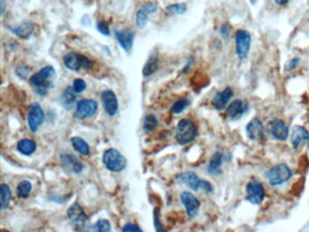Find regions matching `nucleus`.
Masks as SVG:
<instances>
[{
	"label": "nucleus",
	"instance_id": "1",
	"mask_svg": "<svg viewBox=\"0 0 309 232\" xmlns=\"http://www.w3.org/2000/svg\"><path fill=\"white\" fill-rule=\"evenodd\" d=\"M56 78V74L54 68L51 66H48L29 78V82L34 86L36 92L44 96L48 94L49 89L54 86Z\"/></svg>",
	"mask_w": 309,
	"mask_h": 232
},
{
	"label": "nucleus",
	"instance_id": "2",
	"mask_svg": "<svg viewBox=\"0 0 309 232\" xmlns=\"http://www.w3.org/2000/svg\"><path fill=\"white\" fill-rule=\"evenodd\" d=\"M197 136V128L194 122L188 119H182L177 126L176 139L180 145H186L192 142Z\"/></svg>",
	"mask_w": 309,
	"mask_h": 232
},
{
	"label": "nucleus",
	"instance_id": "3",
	"mask_svg": "<svg viewBox=\"0 0 309 232\" xmlns=\"http://www.w3.org/2000/svg\"><path fill=\"white\" fill-rule=\"evenodd\" d=\"M64 64L71 71H79L81 69L88 70L94 66V61L82 54L71 52L64 56Z\"/></svg>",
	"mask_w": 309,
	"mask_h": 232
},
{
	"label": "nucleus",
	"instance_id": "4",
	"mask_svg": "<svg viewBox=\"0 0 309 232\" xmlns=\"http://www.w3.org/2000/svg\"><path fill=\"white\" fill-rule=\"evenodd\" d=\"M102 162L107 169L112 172H121L126 169V160L119 150L109 149L106 150L102 156Z\"/></svg>",
	"mask_w": 309,
	"mask_h": 232
},
{
	"label": "nucleus",
	"instance_id": "5",
	"mask_svg": "<svg viewBox=\"0 0 309 232\" xmlns=\"http://www.w3.org/2000/svg\"><path fill=\"white\" fill-rule=\"evenodd\" d=\"M177 179H179L182 184L188 186V188H192V190H198V188H202L203 190L207 192H212L213 190L212 184L207 180L200 179L196 174L192 172L179 174L177 176Z\"/></svg>",
	"mask_w": 309,
	"mask_h": 232
},
{
	"label": "nucleus",
	"instance_id": "6",
	"mask_svg": "<svg viewBox=\"0 0 309 232\" xmlns=\"http://www.w3.org/2000/svg\"><path fill=\"white\" fill-rule=\"evenodd\" d=\"M292 177V172L286 164H281L273 167L266 174V178L272 186L280 185Z\"/></svg>",
	"mask_w": 309,
	"mask_h": 232
},
{
	"label": "nucleus",
	"instance_id": "7",
	"mask_svg": "<svg viewBox=\"0 0 309 232\" xmlns=\"http://www.w3.org/2000/svg\"><path fill=\"white\" fill-rule=\"evenodd\" d=\"M236 53L240 59L246 58L250 49L252 44V34L245 29H240L236 32Z\"/></svg>",
	"mask_w": 309,
	"mask_h": 232
},
{
	"label": "nucleus",
	"instance_id": "8",
	"mask_svg": "<svg viewBox=\"0 0 309 232\" xmlns=\"http://www.w3.org/2000/svg\"><path fill=\"white\" fill-rule=\"evenodd\" d=\"M98 110V102L92 99H82L76 104L74 117L78 120L90 118Z\"/></svg>",
	"mask_w": 309,
	"mask_h": 232
},
{
	"label": "nucleus",
	"instance_id": "9",
	"mask_svg": "<svg viewBox=\"0 0 309 232\" xmlns=\"http://www.w3.org/2000/svg\"><path fill=\"white\" fill-rule=\"evenodd\" d=\"M44 119L42 107L38 102L30 104L28 109V124L32 132H36L39 127L42 126Z\"/></svg>",
	"mask_w": 309,
	"mask_h": 232
},
{
	"label": "nucleus",
	"instance_id": "10",
	"mask_svg": "<svg viewBox=\"0 0 309 232\" xmlns=\"http://www.w3.org/2000/svg\"><path fill=\"white\" fill-rule=\"evenodd\" d=\"M246 200L252 204H260L265 198V190L262 184L256 180H252L246 185Z\"/></svg>",
	"mask_w": 309,
	"mask_h": 232
},
{
	"label": "nucleus",
	"instance_id": "11",
	"mask_svg": "<svg viewBox=\"0 0 309 232\" xmlns=\"http://www.w3.org/2000/svg\"><path fill=\"white\" fill-rule=\"evenodd\" d=\"M180 202L186 208V212L190 218H194L198 214V208L200 207V202L194 194L184 192L180 194Z\"/></svg>",
	"mask_w": 309,
	"mask_h": 232
},
{
	"label": "nucleus",
	"instance_id": "12",
	"mask_svg": "<svg viewBox=\"0 0 309 232\" xmlns=\"http://www.w3.org/2000/svg\"><path fill=\"white\" fill-rule=\"evenodd\" d=\"M101 98L107 114L110 116L116 114L118 111V99L116 94L111 90H106L102 92Z\"/></svg>",
	"mask_w": 309,
	"mask_h": 232
},
{
	"label": "nucleus",
	"instance_id": "13",
	"mask_svg": "<svg viewBox=\"0 0 309 232\" xmlns=\"http://www.w3.org/2000/svg\"><path fill=\"white\" fill-rule=\"evenodd\" d=\"M68 216L69 220L72 222L76 227H82L88 220V217L82 210V207L78 203H74L70 208H68Z\"/></svg>",
	"mask_w": 309,
	"mask_h": 232
},
{
	"label": "nucleus",
	"instance_id": "14",
	"mask_svg": "<svg viewBox=\"0 0 309 232\" xmlns=\"http://www.w3.org/2000/svg\"><path fill=\"white\" fill-rule=\"evenodd\" d=\"M156 10H157V5L154 2L147 3L140 8L136 14V24L138 28H140V30L144 28L148 22L149 16L154 13Z\"/></svg>",
	"mask_w": 309,
	"mask_h": 232
},
{
	"label": "nucleus",
	"instance_id": "15",
	"mask_svg": "<svg viewBox=\"0 0 309 232\" xmlns=\"http://www.w3.org/2000/svg\"><path fill=\"white\" fill-rule=\"evenodd\" d=\"M116 38L122 48L129 52L132 48L136 34L132 30H117L116 31Z\"/></svg>",
	"mask_w": 309,
	"mask_h": 232
},
{
	"label": "nucleus",
	"instance_id": "16",
	"mask_svg": "<svg viewBox=\"0 0 309 232\" xmlns=\"http://www.w3.org/2000/svg\"><path fill=\"white\" fill-rule=\"evenodd\" d=\"M246 132L248 137L253 140H262L264 136V127L260 120L258 118H254L248 122Z\"/></svg>",
	"mask_w": 309,
	"mask_h": 232
},
{
	"label": "nucleus",
	"instance_id": "17",
	"mask_svg": "<svg viewBox=\"0 0 309 232\" xmlns=\"http://www.w3.org/2000/svg\"><path fill=\"white\" fill-rule=\"evenodd\" d=\"M248 104L246 102L238 99L232 102L228 107L227 116L232 119H237L248 111Z\"/></svg>",
	"mask_w": 309,
	"mask_h": 232
},
{
	"label": "nucleus",
	"instance_id": "18",
	"mask_svg": "<svg viewBox=\"0 0 309 232\" xmlns=\"http://www.w3.org/2000/svg\"><path fill=\"white\" fill-rule=\"evenodd\" d=\"M61 162L64 168L74 174H80L84 169L82 162L74 155L64 154L61 156Z\"/></svg>",
	"mask_w": 309,
	"mask_h": 232
},
{
	"label": "nucleus",
	"instance_id": "19",
	"mask_svg": "<svg viewBox=\"0 0 309 232\" xmlns=\"http://www.w3.org/2000/svg\"><path fill=\"white\" fill-rule=\"evenodd\" d=\"M233 92H232L230 87H227L224 89L222 92H218L216 94L212 100L213 106L215 107L217 110H222L225 107L227 106L228 102L230 101Z\"/></svg>",
	"mask_w": 309,
	"mask_h": 232
},
{
	"label": "nucleus",
	"instance_id": "20",
	"mask_svg": "<svg viewBox=\"0 0 309 232\" xmlns=\"http://www.w3.org/2000/svg\"><path fill=\"white\" fill-rule=\"evenodd\" d=\"M270 130L272 136L278 140H286L288 137V127L286 126L284 122L278 119H275L274 121L271 122Z\"/></svg>",
	"mask_w": 309,
	"mask_h": 232
},
{
	"label": "nucleus",
	"instance_id": "21",
	"mask_svg": "<svg viewBox=\"0 0 309 232\" xmlns=\"http://www.w3.org/2000/svg\"><path fill=\"white\" fill-rule=\"evenodd\" d=\"M291 140L294 148H298L304 142H308L309 144V132L302 126H295L292 130Z\"/></svg>",
	"mask_w": 309,
	"mask_h": 232
},
{
	"label": "nucleus",
	"instance_id": "22",
	"mask_svg": "<svg viewBox=\"0 0 309 232\" xmlns=\"http://www.w3.org/2000/svg\"><path fill=\"white\" fill-rule=\"evenodd\" d=\"M10 30L20 38L28 39L33 34L34 26L30 22H24L22 24H18V26L10 28Z\"/></svg>",
	"mask_w": 309,
	"mask_h": 232
},
{
	"label": "nucleus",
	"instance_id": "23",
	"mask_svg": "<svg viewBox=\"0 0 309 232\" xmlns=\"http://www.w3.org/2000/svg\"><path fill=\"white\" fill-rule=\"evenodd\" d=\"M223 155L220 152H216L210 158L208 166V174L212 175H220L222 174V165Z\"/></svg>",
	"mask_w": 309,
	"mask_h": 232
},
{
	"label": "nucleus",
	"instance_id": "24",
	"mask_svg": "<svg viewBox=\"0 0 309 232\" xmlns=\"http://www.w3.org/2000/svg\"><path fill=\"white\" fill-rule=\"evenodd\" d=\"M76 92L74 91L72 87H68L64 91L63 94L61 96V104H63L64 108H68V110H70L72 107H74L76 102Z\"/></svg>",
	"mask_w": 309,
	"mask_h": 232
},
{
	"label": "nucleus",
	"instance_id": "25",
	"mask_svg": "<svg viewBox=\"0 0 309 232\" xmlns=\"http://www.w3.org/2000/svg\"><path fill=\"white\" fill-rule=\"evenodd\" d=\"M16 148L20 152L26 156H30L33 154L36 149V144L34 140L30 139H23L18 142Z\"/></svg>",
	"mask_w": 309,
	"mask_h": 232
},
{
	"label": "nucleus",
	"instance_id": "26",
	"mask_svg": "<svg viewBox=\"0 0 309 232\" xmlns=\"http://www.w3.org/2000/svg\"><path fill=\"white\" fill-rule=\"evenodd\" d=\"M159 68V58L157 54H152L147 63L145 64L144 68L142 69V74L144 78H149L152 74H154Z\"/></svg>",
	"mask_w": 309,
	"mask_h": 232
},
{
	"label": "nucleus",
	"instance_id": "27",
	"mask_svg": "<svg viewBox=\"0 0 309 232\" xmlns=\"http://www.w3.org/2000/svg\"><path fill=\"white\" fill-rule=\"evenodd\" d=\"M71 144H72L74 149L78 152L82 156H87L90 152L89 145L86 140L80 138V137H72L71 138Z\"/></svg>",
	"mask_w": 309,
	"mask_h": 232
},
{
	"label": "nucleus",
	"instance_id": "28",
	"mask_svg": "<svg viewBox=\"0 0 309 232\" xmlns=\"http://www.w3.org/2000/svg\"><path fill=\"white\" fill-rule=\"evenodd\" d=\"M0 190H1V210H6L10 206L12 195L11 190L10 186H8L6 184H1Z\"/></svg>",
	"mask_w": 309,
	"mask_h": 232
},
{
	"label": "nucleus",
	"instance_id": "29",
	"mask_svg": "<svg viewBox=\"0 0 309 232\" xmlns=\"http://www.w3.org/2000/svg\"><path fill=\"white\" fill-rule=\"evenodd\" d=\"M32 190V184L28 180H22L16 188L18 197L20 198H28Z\"/></svg>",
	"mask_w": 309,
	"mask_h": 232
},
{
	"label": "nucleus",
	"instance_id": "30",
	"mask_svg": "<svg viewBox=\"0 0 309 232\" xmlns=\"http://www.w3.org/2000/svg\"><path fill=\"white\" fill-rule=\"evenodd\" d=\"M190 104V102L188 99H180L177 102H175L172 106L170 108V111L172 114H179L187 108Z\"/></svg>",
	"mask_w": 309,
	"mask_h": 232
},
{
	"label": "nucleus",
	"instance_id": "31",
	"mask_svg": "<svg viewBox=\"0 0 309 232\" xmlns=\"http://www.w3.org/2000/svg\"><path fill=\"white\" fill-rule=\"evenodd\" d=\"M166 11L170 14L176 16V14H182L187 11V5L185 3H177V4H172L170 5L166 8Z\"/></svg>",
	"mask_w": 309,
	"mask_h": 232
},
{
	"label": "nucleus",
	"instance_id": "32",
	"mask_svg": "<svg viewBox=\"0 0 309 232\" xmlns=\"http://www.w3.org/2000/svg\"><path fill=\"white\" fill-rule=\"evenodd\" d=\"M158 126V121L154 116H147L144 120V130L147 132L154 130Z\"/></svg>",
	"mask_w": 309,
	"mask_h": 232
},
{
	"label": "nucleus",
	"instance_id": "33",
	"mask_svg": "<svg viewBox=\"0 0 309 232\" xmlns=\"http://www.w3.org/2000/svg\"><path fill=\"white\" fill-rule=\"evenodd\" d=\"M94 230L96 232H111L112 228L111 224L107 220H99L96 225L94 226Z\"/></svg>",
	"mask_w": 309,
	"mask_h": 232
},
{
	"label": "nucleus",
	"instance_id": "34",
	"mask_svg": "<svg viewBox=\"0 0 309 232\" xmlns=\"http://www.w3.org/2000/svg\"><path fill=\"white\" fill-rule=\"evenodd\" d=\"M72 89L76 94L82 92L86 88V84L82 79H76L72 82Z\"/></svg>",
	"mask_w": 309,
	"mask_h": 232
},
{
	"label": "nucleus",
	"instance_id": "35",
	"mask_svg": "<svg viewBox=\"0 0 309 232\" xmlns=\"http://www.w3.org/2000/svg\"><path fill=\"white\" fill-rule=\"evenodd\" d=\"M97 30L104 36H108L110 34V28H109V23L104 20L99 21L97 24Z\"/></svg>",
	"mask_w": 309,
	"mask_h": 232
},
{
	"label": "nucleus",
	"instance_id": "36",
	"mask_svg": "<svg viewBox=\"0 0 309 232\" xmlns=\"http://www.w3.org/2000/svg\"><path fill=\"white\" fill-rule=\"evenodd\" d=\"M16 74L20 76V78H24L28 76V72H30V69L28 68H26V66H18L16 69Z\"/></svg>",
	"mask_w": 309,
	"mask_h": 232
},
{
	"label": "nucleus",
	"instance_id": "37",
	"mask_svg": "<svg viewBox=\"0 0 309 232\" xmlns=\"http://www.w3.org/2000/svg\"><path fill=\"white\" fill-rule=\"evenodd\" d=\"M300 60L298 58H293V59H291L288 64H286V72H290V71H292V70H294L296 66H298V64H300Z\"/></svg>",
	"mask_w": 309,
	"mask_h": 232
},
{
	"label": "nucleus",
	"instance_id": "38",
	"mask_svg": "<svg viewBox=\"0 0 309 232\" xmlns=\"http://www.w3.org/2000/svg\"><path fill=\"white\" fill-rule=\"evenodd\" d=\"M122 232H142V230L140 228L138 227L136 224H134V223H127L126 226L122 228Z\"/></svg>",
	"mask_w": 309,
	"mask_h": 232
},
{
	"label": "nucleus",
	"instance_id": "39",
	"mask_svg": "<svg viewBox=\"0 0 309 232\" xmlns=\"http://www.w3.org/2000/svg\"><path fill=\"white\" fill-rule=\"evenodd\" d=\"M159 218H160L159 210H158V208H155L154 224H155V227H156V230H157V232H160V230H162V225H160V222Z\"/></svg>",
	"mask_w": 309,
	"mask_h": 232
},
{
	"label": "nucleus",
	"instance_id": "40",
	"mask_svg": "<svg viewBox=\"0 0 309 232\" xmlns=\"http://www.w3.org/2000/svg\"><path fill=\"white\" fill-rule=\"evenodd\" d=\"M230 24L226 23V24H222V28H220V34H222L224 38H228L230 36Z\"/></svg>",
	"mask_w": 309,
	"mask_h": 232
},
{
	"label": "nucleus",
	"instance_id": "41",
	"mask_svg": "<svg viewBox=\"0 0 309 232\" xmlns=\"http://www.w3.org/2000/svg\"><path fill=\"white\" fill-rule=\"evenodd\" d=\"M276 4L278 6H285L288 5L291 0H274Z\"/></svg>",
	"mask_w": 309,
	"mask_h": 232
},
{
	"label": "nucleus",
	"instance_id": "42",
	"mask_svg": "<svg viewBox=\"0 0 309 232\" xmlns=\"http://www.w3.org/2000/svg\"><path fill=\"white\" fill-rule=\"evenodd\" d=\"M252 1V4H255V2H256V0H250Z\"/></svg>",
	"mask_w": 309,
	"mask_h": 232
}]
</instances>
